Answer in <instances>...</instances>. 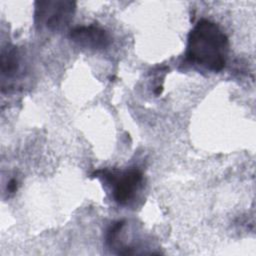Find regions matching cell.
Returning <instances> with one entry per match:
<instances>
[{
    "instance_id": "6da1fadb",
    "label": "cell",
    "mask_w": 256,
    "mask_h": 256,
    "mask_svg": "<svg viewBox=\"0 0 256 256\" xmlns=\"http://www.w3.org/2000/svg\"><path fill=\"white\" fill-rule=\"evenodd\" d=\"M228 51V37L210 20H200L189 33L186 58L191 63L218 72L226 65Z\"/></svg>"
},
{
    "instance_id": "7a4b0ae2",
    "label": "cell",
    "mask_w": 256,
    "mask_h": 256,
    "mask_svg": "<svg viewBox=\"0 0 256 256\" xmlns=\"http://www.w3.org/2000/svg\"><path fill=\"white\" fill-rule=\"evenodd\" d=\"M75 9L76 3L73 1H37L34 14L35 24L38 28L59 31L70 23Z\"/></svg>"
},
{
    "instance_id": "3957f363",
    "label": "cell",
    "mask_w": 256,
    "mask_h": 256,
    "mask_svg": "<svg viewBox=\"0 0 256 256\" xmlns=\"http://www.w3.org/2000/svg\"><path fill=\"white\" fill-rule=\"evenodd\" d=\"M93 175L103 176L112 183L113 199L120 205H126L133 199L143 182V174L138 168H131L117 175L107 170L94 172Z\"/></svg>"
},
{
    "instance_id": "277c9868",
    "label": "cell",
    "mask_w": 256,
    "mask_h": 256,
    "mask_svg": "<svg viewBox=\"0 0 256 256\" xmlns=\"http://www.w3.org/2000/svg\"><path fill=\"white\" fill-rule=\"evenodd\" d=\"M69 36L75 43L85 48L103 49L111 43L109 33L94 25L75 27L70 31Z\"/></svg>"
},
{
    "instance_id": "5b68a950",
    "label": "cell",
    "mask_w": 256,
    "mask_h": 256,
    "mask_svg": "<svg viewBox=\"0 0 256 256\" xmlns=\"http://www.w3.org/2000/svg\"><path fill=\"white\" fill-rule=\"evenodd\" d=\"M19 53L16 47L4 48L1 52V74L3 77L11 78L19 69Z\"/></svg>"
},
{
    "instance_id": "8992f818",
    "label": "cell",
    "mask_w": 256,
    "mask_h": 256,
    "mask_svg": "<svg viewBox=\"0 0 256 256\" xmlns=\"http://www.w3.org/2000/svg\"><path fill=\"white\" fill-rule=\"evenodd\" d=\"M7 189H8V191L11 192V193L15 192L16 189H17V181H16L15 179L10 180L9 183H8V185H7Z\"/></svg>"
}]
</instances>
